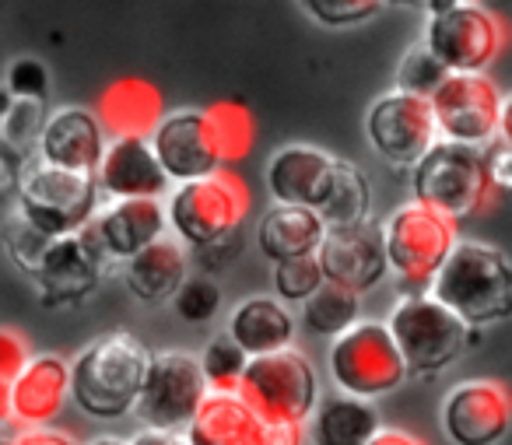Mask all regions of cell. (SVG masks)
Masks as SVG:
<instances>
[{"mask_svg":"<svg viewBox=\"0 0 512 445\" xmlns=\"http://www.w3.org/2000/svg\"><path fill=\"white\" fill-rule=\"evenodd\" d=\"M393 344L404 358L411 375H439L449 365L460 361V354L477 340V330H470L463 319H456L446 305H439L432 295H407L393 305L386 319Z\"/></svg>","mask_w":512,"mask_h":445,"instance_id":"obj_4","label":"cell"},{"mask_svg":"<svg viewBox=\"0 0 512 445\" xmlns=\"http://www.w3.org/2000/svg\"><path fill=\"white\" fill-rule=\"evenodd\" d=\"M0 445H8V442H0Z\"/></svg>","mask_w":512,"mask_h":445,"instance_id":"obj_51","label":"cell"},{"mask_svg":"<svg viewBox=\"0 0 512 445\" xmlns=\"http://www.w3.org/2000/svg\"><path fill=\"white\" fill-rule=\"evenodd\" d=\"M8 445H81V442L50 424V428H22Z\"/></svg>","mask_w":512,"mask_h":445,"instance_id":"obj_42","label":"cell"},{"mask_svg":"<svg viewBox=\"0 0 512 445\" xmlns=\"http://www.w3.org/2000/svg\"><path fill=\"white\" fill-rule=\"evenodd\" d=\"M239 253H242V235L232 232V235H225V239L211 242V246H200L197 263H200V270H204V277H211L232 267V263L239 260Z\"/></svg>","mask_w":512,"mask_h":445,"instance_id":"obj_40","label":"cell"},{"mask_svg":"<svg viewBox=\"0 0 512 445\" xmlns=\"http://www.w3.org/2000/svg\"><path fill=\"white\" fill-rule=\"evenodd\" d=\"M442 81H446V67H442L425 46L407 50V57L400 60V67H397V88L400 92L421 95V99H428Z\"/></svg>","mask_w":512,"mask_h":445,"instance_id":"obj_38","label":"cell"},{"mask_svg":"<svg viewBox=\"0 0 512 445\" xmlns=\"http://www.w3.org/2000/svg\"><path fill=\"white\" fill-rule=\"evenodd\" d=\"M85 445H130L127 438H120V435H99V438H92V442H85Z\"/></svg>","mask_w":512,"mask_h":445,"instance_id":"obj_49","label":"cell"},{"mask_svg":"<svg viewBox=\"0 0 512 445\" xmlns=\"http://www.w3.org/2000/svg\"><path fill=\"white\" fill-rule=\"evenodd\" d=\"M92 179L99 186V197L109 200H162V193H169L172 186L151 144L141 137L109 141Z\"/></svg>","mask_w":512,"mask_h":445,"instance_id":"obj_19","label":"cell"},{"mask_svg":"<svg viewBox=\"0 0 512 445\" xmlns=\"http://www.w3.org/2000/svg\"><path fill=\"white\" fill-rule=\"evenodd\" d=\"M43 120H46L43 102H32V99L8 102V109H0V141H4V148L18 155V148L36 144Z\"/></svg>","mask_w":512,"mask_h":445,"instance_id":"obj_35","label":"cell"},{"mask_svg":"<svg viewBox=\"0 0 512 445\" xmlns=\"http://www.w3.org/2000/svg\"><path fill=\"white\" fill-rule=\"evenodd\" d=\"M186 277H190V260H186L183 246L169 235H162L158 242H151L148 249H141L123 263V284L144 305L172 302V295Z\"/></svg>","mask_w":512,"mask_h":445,"instance_id":"obj_25","label":"cell"},{"mask_svg":"<svg viewBox=\"0 0 512 445\" xmlns=\"http://www.w3.org/2000/svg\"><path fill=\"white\" fill-rule=\"evenodd\" d=\"M130 445H190L186 431H162V428H141L134 438H127Z\"/></svg>","mask_w":512,"mask_h":445,"instance_id":"obj_44","label":"cell"},{"mask_svg":"<svg viewBox=\"0 0 512 445\" xmlns=\"http://www.w3.org/2000/svg\"><path fill=\"white\" fill-rule=\"evenodd\" d=\"M383 4H425V0H383Z\"/></svg>","mask_w":512,"mask_h":445,"instance_id":"obj_50","label":"cell"},{"mask_svg":"<svg viewBox=\"0 0 512 445\" xmlns=\"http://www.w3.org/2000/svg\"><path fill=\"white\" fill-rule=\"evenodd\" d=\"M369 445H425V442L404 428H379V435Z\"/></svg>","mask_w":512,"mask_h":445,"instance_id":"obj_46","label":"cell"},{"mask_svg":"<svg viewBox=\"0 0 512 445\" xmlns=\"http://www.w3.org/2000/svg\"><path fill=\"white\" fill-rule=\"evenodd\" d=\"M11 421L22 428H50L71 403V365L60 354H32L8 382Z\"/></svg>","mask_w":512,"mask_h":445,"instance_id":"obj_18","label":"cell"},{"mask_svg":"<svg viewBox=\"0 0 512 445\" xmlns=\"http://www.w3.org/2000/svg\"><path fill=\"white\" fill-rule=\"evenodd\" d=\"M295 330H299L295 312L285 302H278L274 295H253L246 302H239L225 326L232 344L246 358H260V354L295 347Z\"/></svg>","mask_w":512,"mask_h":445,"instance_id":"obj_24","label":"cell"},{"mask_svg":"<svg viewBox=\"0 0 512 445\" xmlns=\"http://www.w3.org/2000/svg\"><path fill=\"white\" fill-rule=\"evenodd\" d=\"M323 284V270L316 256H295V260L274 263V298L285 305H302Z\"/></svg>","mask_w":512,"mask_h":445,"instance_id":"obj_34","label":"cell"},{"mask_svg":"<svg viewBox=\"0 0 512 445\" xmlns=\"http://www.w3.org/2000/svg\"><path fill=\"white\" fill-rule=\"evenodd\" d=\"M316 263L323 270V281L337 284V288H348L355 295L376 288L386 277L379 225L365 221L355 228H327L320 249H316Z\"/></svg>","mask_w":512,"mask_h":445,"instance_id":"obj_17","label":"cell"},{"mask_svg":"<svg viewBox=\"0 0 512 445\" xmlns=\"http://www.w3.org/2000/svg\"><path fill=\"white\" fill-rule=\"evenodd\" d=\"M197 361H200V372H204V382L211 393H235L249 358L232 344L228 333H218V337L207 340L204 354H200Z\"/></svg>","mask_w":512,"mask_h":445,"instance_id":"obj_32","label":"cell"},{"mask_svg":"<svg viewBox=\"0 0 512 445\" xmlns=\"http://www.w3.org/2000/svg\"><path fill=\"white\" fill-rule=\"evenodd\" d=\"M323 235H327V225L323 218L313 211V207H285L274 204L271 211L260 221V253L274 263L295 260V256H316Z\"/></svg>","mask_w":512,"mask_h":445,"instance_id":"obj_28","label":"cell"},{"mask_svg":"<svg viewBox=\"0 0 512 445\" xmlns=\"http://www.w3.org/2000/svg\"><path fill=\"white\" fill-rule=\"evenodd\" d=\"M334 172H337V158L327 155L323 148L288 144V148L271 155L264 183L267 193L274 197V204L313 207V211H320V204L330 193V183H334Z\"/></svg>","mask_w":512,"mask_h":445,"instance_id":"obj_20","label":"cell"},{"mask_svg":"<svg viewBox=\"0 0 512 445\" xmlns=\"http://www.w3.org/2000/svg\"><path fill=\"white\" fill-rule=\"evenodd\" d=\"M190 445H260L264 421L235 393H207L186 428Z\"/></svg>","mask_w":512,"mask_h":445,"instance_id":"obj_27","label":"cell"},{"mask_svg":"<svg viewBox=\"0 0 512 445\" xmlns=\"http://www.w3.org/2000/svg\"><path fill=\"white\" fill-rule=\"evenodd\" d=\"M169 232L162 200H109L99 204L88 225L78 228V239L102 270L127 263L134 253L148 249Z\"/></svg>","mask_w":512,"mask_h":445,"instance_id":"obj_14","label":"cell"},{"mask_svg":"<svg viewBox=\"0 0 512 445\" xmlns=\"http://www.w3.org/2000/svg\"><path fill=\"white\" fill-rule=\"evenodd\" d=\"M428 295L446 305L470 330H484L512 312V263L498 246L456 239L442 267L435 270Z\"/></svg>","mask_w":512,"mask_h":445,"instance_id":"obj_1","label":"cell"},{"mask_svg":"<svg viewBox=\"0 0 512 445\" xmlns=\"http://www.w3.org/2000/svg\"><path fill=\"white\" fill-rule=\"evenodd\" d=\"M102 274H106V270L92 260L85 242L74 232V235H60V239L50 242L43 263H39V270L32 274V281H36V295L46 309H71V305H81L99 288Z\"/></svg>","mask_w":512,"mask_h":445,"instance_id":"obj_21","label":"cell"},{"mask_svg":"<svg viewBox=\"0 0 512 445\" xmlns=\"http://www.w3.org/2000/svg\"><path fill=\"white\" fill-rule=\"evenodd\" d=\"M11 421V393H8V382L0 379V428Z\"/></svg>","mask_w":512,"mask_h":445,"instance_id":"obj_47","label":"cell"},{"mask_svg":"<svg viewBox=\"0 0 512 445\" xmlns=\"http://www.w3.org/2000/svg\"><path fill=\"white\" fill-rule=\"evenodd\" d=\"M306 442V431L299 424H264V438L260 445H302Z\"/></svg>","mask_w":512,"mask_h":445,"instance_id":"obj_43","label":"cell"},{"mask_svg":"<svg viewBox=\"0 0 512 445\" xmlns=\"http://www.w3.org/2000/svg\"><path fill=\"white\" fill-rule=\"evenodd\" d=\"M365 137L383 162L397 165V169H414L421 155L439 141V130H435L428 99L393 88L369 106Z\"/></svg>","mask_w":512,"mask_h":445,"instance_id":"obj_13","label":"cell"},{"mask_svg":"<svg viewBox=\"0 0 512 445\" xmlns=\"http://www.w3.org/2000/svg\"><path fill=\"white\" fill-rule=\"evenodd\" d=\"M92 116L99 120L102 134L120 141V137H141L148 141L165 116L162 92L141 78H120L99 95Z\"/></svg>","mask_w":512,"mask_h":445,"instance_id":"obj_23","label":"cell"},{"mask_svg":"<svg viewBox=\"0 0 512 445\" xmlns=\"http://www.w3.org/2000/svg\"><path fill=\"white\" fill-rule=\"evenodd\" d=\"M99 186L85 172L53 169V165H32L18 179L15 207L50 239L74 235L81 225L92 221L99 211Z\"/></svg>","mask_w":512,"mask_h":445,"instance_id":"obj_9","label":"cell"},{"mask_svg":"<svg viewBox=\"0 0 512 445\" xmlns=\"http://www.w3.org/2000/svg\"><path fill=\"white\" fill-rule=\"evenodd\" d=\"M29 358L32 354H29V344L22 340V333L0 330V379L11 382L18 372H22Z\"/></svg>","mask_w":512,"mask_h":445,"instance_id":"obj_41","label":"cell"},{"mask_svg":"<svg viewBox=\"0 0 512 445\" xmlns=\"http://www.w3.org/2000/svg\"><path fill=\"white\" fill-rule=\"evenodd\" d=\"M18 179H22V169H18V155L0 144V197L11 190H18Z\"/></svg>","mask_w":512,"mask_h":445,"instance_id":"obj_45","label":"cell"},{"mask_svg":"<svg viewBox=\"0 0 512 445\" xmlns=\"http://www.w3.org/2000/svg\"><path fill=\"white\" fill-rule=\"evenodd\" d=\"M495 197L484 172L481 148L435 141L414 165V204L442 214L446 221H467Z\"/></svg>","mask_w":512,"mask_h":445,"instance_id":"obj_5","label":"cell"},{"mask_svg":"<svg viewBox=\"0 0 512 445\" xmlns=\"http://www.w3.org/2000/svg\"><path fill=\"white\" fill-rule=\"evenodd\" d=\"M106 144H109V137L102 134L92 109L64 106L43 120L36 151H39V162L43 165L92 176L102 151H106Z\"/></svg>","mask_w":512,"mask_h":445,"instance_id":"obj_22","label":"cell"},{"mask_svg":"<svg viewBox=\"0 0 512 445\" xmlns=\"http://www.w3.org/2000/svg\"><path fill=\"white\" fill-rule=\"evenodd\" d=\"M299 309H302V326L309 333H316V337H341L344 330H351L362 319V295L323 281Z\"/></svg>","mask_w":512,"mask_h":445,"instance_id":"obj_30","label":"cell"},{"mask_svg":"<svg viewBox=\"0 0 512 445\" xmlns=\"http://www.w3.org/2000/svg\"><path fill=\"white\" fill-rule=\"evenodd\" d=\"M442 435L453 445H498L509 435L512 403L498 379H463L442 400Z\"/></svg>","mask_w":512,"mask_h":445,"instance_id":"obj_15","label":"cell"},{"mask_svg":"<svg viewBox=\"0 0 512 445\" xmlns=\"http://www.w3.org/2000/svg\"><path fill=\"white\" fill-rule=\"evenodd\" d=\"M8 92L15 99H32V102H43L46 92H50V74L39 60H15L8 71Z\"/></svg>","mask_w":512,"mask_h":445,"instance_id":"obj_39","label":"cell"},{"mask_svg":"<svg viewBox=\"0 0 512 445\" xmlns=\"http://www.w3.org/2000/svg\"><path fill=\"white\" fill-rule=\"evenodd\" d=\"M327 372L337 393L358 396L369 403H376L379 396H390L393 389H400L411 379L390 330L379 319H358L351 330L330 340Z\"/></svg>","mask_w":512,"mask_h":445,"instance_id":"obj_7","label":"cell"},{"mask_svg":"<svg viewBox=\"0 0 512 445\" xmlns=\"http://www.w3.org/2000/svg\"><path fill=\"white\" fill-rule=\"evenodd\" d=\"M313 22L327 25V29H348V25H362L372 15H379L383 0H299Z\"/></svg>","mask_w":512,"mask_h":445,"instance_id":"obj_37","label":"cell"},{"mask_svg":"<svg viewBox=\"0 0 512 445\" xmlns=\"http://www.w3.org/2000/svg\"><path fill=\"white\" fill-rule=\"evenodd\" d=\"M50 242H53L50 235L39 232L18 207H11V218H8V225H4V246H8V256L15 260L18 270H25L29 277L36 274L46 249H50Z\"/></svg>","mask_w":512,"mask_h":445,"instance_id":"obj_33","label":"cell"},{"mask_svg":"<svg viewBox=\"0 0 512 445\" xmlns=\"http://www.w3.org/2000/svg\"><path fill=\"white\" fill-rule=\"evenodd\" d=\"M207 382L200 372L197 354L186 351H162L151 354V365L144 372V386L137 396L134 414L144 421V428L162 431H186L200 403L207 400Z\"/></svg>","mask_w":512,"mask_h":445,"instance_id":"obj_12","label":"cell"},{"mask_svg":"<svg viewBox=\"0 0 512 445\" xmlns=\"http://www.w3.org/2000/svg\"><path fill=\"white\" fill-rule=\"evenodd\" d=\"M172 305H176V312L186 323H207V319H214L221 309L218 281H211V277H204V274L186 277L176 295H172Z\"/></svg>","mask_w":512,"mask_h":445,"instance_id":"obj_36","label":"cell"},{"mask_svg":"<svg viewBox=\"0 0 512 445\" xmlns=\"http://www.w3.org/2000/svg\"><path fill=\"white\" fill-rule=\"evenodd\" d=\"M369 211H372V186L365 179V172L358 165L337 158L334 183H330L327 200H323L316 214H320L327 228H355L369 221Z\"/></svg>","mask_w":512,"mask_h":445,"instance_id":"obj_29","label":"cell"},{"mask_svg":"<svg viewBox=\"0 0 512 445\" xmlns=\"http://www.w3.org/2000/svg\"><path fill=\"white\" fill-rule=\"evenodd\" d=\"M425 46L446 74H484L505 46V25L481 4L460 0L456 8L428 18Z\"/></svg>","mask_w":512,"mask_h":445,"instance_id":"obj_11","label":"cell"},{"mask_svg":"<svg viewBox=\"0 0 512 445\" xmlns=\"http://www.w3.org/2000/svg\"><path fill=\"white\" fill-rule=\"evenodd\" d=\"M425 4H428V18H432V15H442V11L456 8L460 0H425Z\"/></svg>","mask_w":512,"mask_h":445,"instance_id":"obj_48","label":"cell"},{"mask_svg":"<svg viewBox=\"0 0 512 445\" xmlns=\"http://www.w3.org/2000/svg\"><path fill=\"white\" fill-rule=\"evenodd\" d=\"M148 144L155 151L158 165H162L165 179L176 186L225 169L218 158V148H214L204 109H179V113L162 116V123L148 137Z\"/></svg>","mask_w":512,"mask_h":445,"instance_id":"obj_16","label":"cell"},{"mask_svg":"<svg viewBox=\"0 0 512 445\" xmlns=\"http://www.w3.org/2000/svg\"><path fill=\"white\" fill-rule=\"evenodd\" d=\"M379 428H383V417L376 403L344 393L320 396L309 421L302 424L313 445H369Z\"/></svg>","mask_w":512,"mask_h":445,"instance_id":"obj_26","label":"cell"},{"mask_svg":"<svg viewBox=\"0 0 512 445\" xmlns=\"http://www.w3.org/2000/svg\"><path fill=\"white\" fill-rule=\"evenodd\" d=\"M151 347L127 330H113L92 340L71 365V400L81 414L116 421L134 414L151 365Z\"/></svg>","mask_w":512,"mask_h":445,"instance_id":"obj_2","label":"cell"},{"mask_svg":"<svg viewBox=\"0 0 512 445\" xmlns=\"http://www.w3.org/2000/svg\"><path fill=\"white\" fill-rule=\"evenodd\" d=\"M386 270L397 274V295H425L435 270L456 242V225L421 204H400L379 225Z\"/></svg>","mask_w":512,"mask_h":445,"instance_id":"obj_6","label":"cell"},{"mask_svg":"<svg viewBox=\"0 0 512 445\" xmlns=\"http://www.w3.org/2000/svg\"><path fill=\"white\" fill-rule=\"evenodd\" d=\"M235 396L264 424H299L302 428L320 400V372L299 347L260 354L246 361Z\"/></svg>","mask_w":512,"mask_h":445,"instance_id":"obj_3","label":"cell"},{"mask_svg":"<svg viewBox=\"0 0 512 445\" xmlns=\"http://www.w3.org/2000/svg\"><path fill=\"white\" fill-rule=\"evenodd\" d=\"M439 141L484 148L505 123V95L488 74H446L428 95Z\"/></svg>","mask_w":512,"mask_h":445,"instance_id":"obj_10","label":"cell"},{"mask_svg":"<svg viewBox=\"0 0 512 445\" xmlns=\"http://www.w3.org/2000/svg\"><path fill=\"white\" fill-rule=\"evenodd\" d=\"M221 165H235L253 151V116L242 102H214L204 109Z\"/></svg>","mask_w":512,"mask_h":445,"instance_id":"obj_31","label":"cell"},{"mask_svg":"<svg viewBox=\"0 0 512 445\" xmlns=\"http://www.w3.org/2000/svg\"><path fill=\"white\" fill-rule=\"evenodd\" d=\"M249 214V186L235 172L218 169L214 176L179 183L165 207V225L179 246H211L239 232Z\"/></svg>","mask_w":512,"mask_h":445,"instance_id":"obj_8","label":"cell"}]
</instances>
